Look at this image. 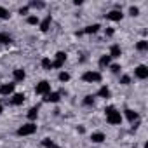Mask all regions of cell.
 <instances>
[{"label": "cell", "instance_id": "obj_1", "mask_svg": "<svg viewBox=\"0 0 148 148\" xmlns=\"http://www.w3.org/2000/svg\"><path fill=\"white\" fill-rule=\"evenodd\" d=\"M105 113H106V122L108 124H112V125L122 124V115H120V112L115 106H106L105 108Z\"/></svg>", "mask_w": 148, "mask_h": 148}, {"label": "cell", "instance_id": "obj_2", "mask_svg": "<svg viewBox=\"0 0 148 148\" xmlns=\"http://www.w3.org/2000/svg\"><path fill=\"white\" fill-rule=\"evenodd\" d=\"M37 132V124L33 122H28V124H23L19 129H18V136H32Z\"/></svg>", "mask_w": 148, "mask_h": 148}, {"label": "cell", "instance_id": "obj_3", "mask_svg": "<svg viewBox=\"0 0 148 148\" xmlns=\"http://www.w3.org/2000/svg\"><path fill=\"white\" fill-rule=\"evenodd\" d=\"M82 80L84 82H89V84H92V82H101V73L99 71H86L84 75H82Z\"/></svg>", "mask_w": 148, "mask_h": 148}, {"label": "cell", "instance_id": "obj_4", "mask_svg": "<svg viewBox=\"0 0 148 148\" xmlns=\"http://www.w3.org/2000/svg\"><path fill=\"white\" fill-rule=\"evenodd\" d=\"M35 92H37V94H42V96L49 94V92H51V84H49L47 80H42V82H38V84L35 86Z\"/></svg>", "mask_w": 148, "mask_h": 148}, {"label": "cell", "instance_id": "obj_5", "mask_svg": "<svg viewBox=\"0 0 148 148\" xmlns=\"http://www.w3.org/2000/svg\"><path fill=\"white\" fill-rule=\"evenodd\" d=\"M134 75H136L139 80H145V79H148V66H146V64H139V66H136V70H134Z\"/></svg>", "mask_w": 148, "mask_h": 148}, {"label": "cell", "instance_id": "obj_6", "mask_svg": "<svg viewBox=\"0 0 148 148\" xmlns=\"http://www.w3.org/2000/svg\"><path fill=\"white\" fill-rule=\"evenodd\" d=\"M14 82H7V84H2L0 86V94L2 96H9V94H12L14 92Z\"/></svg>", "mask_w": 148, "mask_h": 148}, {"label": "cell", "instance_id": "obj_7", "mask_svg": "<svg viewBox=\"0 0 148 148\" xmlns=\"http://www.w3.org/2000/svg\"><path fill=\"white\" fill-rule=\"evenodd\" d=\"M105 16H106V19H110V21H120V19L124 18L122 11H119V9H113V11H110V12L105 14Z\"/></svg>", "mask_w": 148, "mask_h": 148}, {"label": "cell", "instance_id": "obj_8", "mask_svg": "<svg viewBox=\"0 0 148 148\" xmlns=\"http://www.w3.org/2000/svg\"><path fill=\"white\" fill-rule=\"evenodd\" d=\"M12 75H14V80H16V82H23V80L26 79V71H25L23 68H16V70L12 71Z\"/></svg>", "mask_w": 148, "mask_h": 148}, {"label": "cell", "instance_id": "obj_9", "mask_svg": "<svg viewBox=\"0 0 148 148\" xmlns=\"http://www.w3.org/2000/svg\"><path fill=\"white\" fill-rule=\"evenodd\" d=\"M59 99H61V94L59 92H49V94L44 96V101L45 103H58Z\"/></svg>", "mask_w": 148, "mask_h": 148}, {"label": "cell", "instance_id": "obj_10", "mask_svg": "<svg viewBox=\"0 0 148 148\" xmlns=\"http://www.w3.org/2000/svg\"><path fill=\"white\" fill-rule=\"evenodd\" d=\"M108 56H110V58H115V59L120 58V56H122V49H120V45H119V44H113V45L110 47V54H108Z\"/></svg>", "mask_w": 148, "mask_h": 148}, {"label": "cell", "instance_id": "obj_11", "mask_svg": "<svg viewBox=\"0 0 148 148\" xmlns=\"http://www.w3.org/2000/svg\"><path fill=\"white\" fill-rule=\"evenodd\" d=\"M25 99H26V96H25L23 92H18V94H14V96H12L11 103H12V105H16V106H19V105H23V103H25Z\"/></svg>", "mask_w": 148, "mask_h": 148}, {"label": "cell", "instance_id": "obj_12", "mask_svg": "<svg viewBox=\"0 0 148 148\" xmlns=\"http://www.w3.org/2000/svg\"><path fill=\"white\" fill-rule=\"evenodd\" d=\"M125 119L131 122V124H134V122H138V119H139V115H138V112H134V110H125Z\"/></svg>", "mask_w": 148, "mask_h": 148}, {"label": "cell", "instance_id": "obj_13", "mask_svg": "<svg viewBox=\"0 0 148 148\" xmlns=\"http://www.w3.org/2000/svg\"><path fill=\"white\" fill-rule=\"evenodd\" d=\"M105 139H106V136H105L103 132H92V134H91V141H92V143H103Z\"/></svg>", "mask_w": 148, "mask_h": 148}, {"label": "cell", "instance_id": "obj_14", "mask_svg": "<svg viewBox=\"0 0 148 148\" xmlns=\"http://www.w3.org/2000/svg\"><path fill=\"white\" fill-rule=\"evenodd\" d=\"M37 117H38V106H32V108L28 110V119H30V122L37 120Z\"/></svg>", "mask_w": 148, "mask_h": 148}, {"label": "cell", "instance_id": "obj_15", "mask_svg": "<svg viewBox=\"0 0 148 148\" xmlns=\"http://www.w3.org/2000/svg\"><path fill=\"white\" fill-rule=\"evenodd\" d=\"M51 23H52V18H51V16H47V18L40 23V32H47V30H49V26H51Z\"/></svg>", "mask_w": 148, "mask_h": 148}, {"label": "cell", "instance_id": "obj_16", "mask_svg": "<svg viewBox=\"0 0 148 148\" xmlns=\"http://www.w3.org/2000/svg\"><path fill=\"white\" fill-rule=\"evenodd\" d=\"M99 28H101V26H99L98 23H94V25H89V26H86L82 33H89V35H91V33H96V32H98Z\"/></svg>", "mask_w": 148, "mask_h": 148}, {"label": "cell", "instance_id": "obj_17", "mask_svg": "<svg viewBox=\"0 0 148 148\" xmlns=\"http://www.w3.org/2000/svg\"><path fill=\"white\" fill-rule=\"evenodd\" d=\"M110 61H112V58H110L108 54H105V56H101V58H99V66H101V68L110 66Z\"/></svg>", "mask_w": 148, "mask_h": 148}, {"label": "cell", "instance_id": "obj_18", "mask_svg": "<svg viewBox=\"0 0 148 148\" xmlns=\"http://www.w3.org/2000/svg\"><path fill=\"white\" fill-rule=\"evenodd\" d=\"M98 96H99V98H110V89H108L106 86H103V87L98 91Z\"/></svg>", "mask_w": 148, "mask_h": 148}, {"label": "cell", "instance_id": "obj_19", "mask_svg": "<svg viewBox=\"0 0 148 148\" xmlns=\"http://www.w3.org/2000/svg\"><path fill=\"white\" fill-rule=\"evenodd\" d=\"M12 42V38H11V35L9 33H0V44H11Z\"/></svg>", "mask_w": 148, "mask_h": 148}, {"label": "cell", "instance_id": "obj_20", "mask_svg": "<svg viewBox=\"0 0 148 148\" xmlns=\"http://www.w3.org/2000/svg\"><path fill=\"white\" fill-rule=\"evenodd\" d=\"M42 146H45V148H59L54 141H51L49 138H45V139H42Z\"/></svg>", "mask_w": 148, "mask_h": 148}, {"label": "cell", "instance_id": "obj_21", "mask_svg": "<svg viewBox=\"0 0 148 148\" xmlns=\"http://www.w3.org/2000/svg\"><path fill=\"white\" fill-rule=\"evenodd\" d=\"M136 49L141 51V52H145V51L148 49V42H146V40H139V42L136 44Z\"/></svg>", "mask_w": 148, "mask_h": 148}, {"label": "cell", "instance_id": "obj_22", "mask_svg": "<svg viewBox=\"0 0 148 148\" xmlns=\"http://www.w3.org/2000/svg\"><path fill=\"white\" fill-rule=\"evenodd\" d=\"M40 64H42L44 70H51V68H52V61H51L49 58H44V59L40 61Z\"/></svg>", "mask_w": 148, "mask_h": 148}, {"label": "cell", "instance_id": "obj_23", "mask_svg": "<svg viewBox=\"0 0 148 148\" xmlns=\"http://www.w3.org/2000/svg\"><path fill=\"white\" fill-rule=\"evenodd\" d=\"M28 7H33V9H44L45 4H44V2H37V0H32V2L28 4Z\"/></svg>", "mask_w": 148, "mask_h": 148}, {"label": "cell", "instance_id": "obj_24", "mask_svg": "<svg viewBox=\"0 0 148 148\" xmlns=\"http://www.w3.org/2000/svg\"><path fill=\"white\" fill-rule=\"evenodd\" d=\"M58 79H59V82H68L70 80V73H66V71H59V75H58Z\"/></svg>", "mask_w": 148, "mask_h": 148}, {"label": "cell", "instance_id": "obj_25", "mask_svg": "<svg viewBox=\"0 0 148 148\" xmlns=\"http://www.w3.org/2000/svg\"><path fill=\"white\" fill-rule=\"evenodd\" d=\"M9 18H11V12L5 7H0V19H9Z\"/></svg>", "mask_w": 148, "mask_h": 148}, {"label": "cell", "instance_id": "obj_26", "mask_svg": "<svg viewBox=\"0 0 148 148\" xmlns=\"http://www.w3.org/2000/svg\"><path fill=\"white\" fill-rule=\"evenodd\" d=\"M54 61H59V63H63V64H64V61H66V54H64L63 51L56 52V59H54Z\"/></svg>", "mask_w": 148, "mask_h": 148}, {"label": "cell", "instance_id": "obj_27", "mask_svg": "<svg viewBox=\"0 0 148 148\" xmlns=\"http://www.w3.org/2000/svg\"><path fill=\"white\" fill-rule=\"evenodd\" d=\"M84 105H86V106H92V105H94V96H91V94L86 96V98H84Z\"/></svg>", "mask_w": 148, "mask_h": 148}, {"label": "cell", "instance_id": "obj_28", "mask_svg": "<svg viewBox=\"0 0 148 148\" xmlns=\"http://www.w3.org/2000/svg\"><path fill=\"white\" fill-rule=\"evenodd\" d=\"M120 84H122V86H129V84H131V77H129V75H122Z\"/></svg>", "mask_w": 148, "mask_h": 148}, {"label": "cell", "instance_id": "obj_29", "mask_svg": "<svg viewBox=\"0 0 148 148\" xmlns=\"http://www.w3.org/2000/svg\"><path fill=\"white\" fill-rule=\"evenodd\" d=\"M129 14H131V16H132V18H136V16H138V14H139V9H138V7H134V5H132V7H129Z\"/></svg>", "mask_w": 148, "mask_h": 148}, {"label": "cell", "instance_id": "obj_30", "mask_svg": "<svg viewBox=\"0 0 148 148\" xmlns=\"http://www.w3.org/2000/svg\"><path fill=\"white\" fill-rule=\"evenodd\" d=\"M28 25H38V18L37 16H28Z\"/></svg>", "mask_w": 148, "mask_h": 148}, {"label": "cell", "instance_id": "obj_31", "mask_svg": "<svg viewBox=\"0 0 148 148\" xmlns=\"http://www.w3.org/2000/svg\"><path fill=\"white\" fill-rule=\"evenodd\" d=\"M122 68H120V64H110V71L112 73H119Z\"/></svg>", "mask_w": 148, "mask_h": 148}, {"label": "cell", "instance_id": "obj_32", "mask_svg": "<svg viewBox=\"0 0 148 148\" xmlns=\"http://www.w3.org/2000/svg\"><path fill=\"white\" fill-rule=\"evenodd\" d=\"M113 33H115V30H113V28H108V30L105 32V35H106V37H112Z\"/></svg>", "mask_w": 148, "mask_h": 148}, {"label": "cell", "instance_id": "obj_33", "mask_svg": "<svg viewBox=\"0 0 148 148\" xmlns=\"http://www.w3.org/2000/svg\"><path fill=\"white\" fill-rule=\"evenodd\" d=\"M28 9H30L28 5H26V7H21V9H19V14H26V12H28Z\"/></svg>", "mask_w": 148, "mask_h": 148}, {"label": "cell", "instance_id": "obj_34", "mask_svg": "<svg viewBox=\"0 0 148 148\" xmlns=\"http://www.w3.org/2000/svg\"><path fill=\"white\" fill-rule=\"evenodd\" d=\"M2 112H4V105H2V103H0V113H2Z\"/></svg>", "mask_w": 148, "mask_h": 148}]
</instances>
